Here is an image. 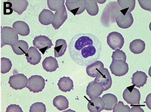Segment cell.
Masks as SVG:
<instances>
[{
  "label": "cell",
  "instance_id": "33",
  "mask_svg": "<svg viewBox=\"0 0 151 112\" xmlns=\"http://www.w3.org/2000/svg\"><path fill=\"white\" fill-rule=\"evenodd\" d=\"M47 111L45 104L42 102H36L30 108V112H45Z\"/></svg>",
  "mask_w": 151,
  "mask_h": 112
},
{
  "label": "cell",
  "instance_id": "1",
  "mask_svg": "<svg viewBox=\"0 0 151 112\" xmlns=\"http://www.w3.org/2000/svg\"><path fill=\"white\" fill-rule=\"evenodd\" d=\"M69 51L73 61L80 66H87L99 59L101 42L93 34H77L70 40Z\"/></svg>",
  "mask_w": 151,
  "mask_h": 112
},
{
  "label": "cell",
  "instance_id": "39",
  "mask_svg": "<svg viewBox=\"0 0 151 112\" xmlns=\"http://www.w3.org/2000/svg\"><path fill=\"white\" fill-rule=\"evenodd\" d=\"M131 112H144L139 105H134L133 107L130 109Z\"/></svg>",
  "mask_w": 151,
  "mask_h": 112
},
{
  "label": "cell",
  "instance_id": "4",
  "mask_svg": "<svg viewBox=\"0 0 151 112\" xmlns=\"http://www.w3.org/2000/svg\"><path fill=\"white\" fill-rule=\"evenodd\" d=\"M122 96L124 100L131 106L139 105L141 94L134 85L125 89Z\"/></svg>",
  "mask_w": 151,
  "mask_h": 112
},
{
  "label": "cell",
  "instance_id": "15",
  "mask_svg": "<svg viewBox=\"0 0 151 112\" xmlns=\"http://www.w3.org/2000/svg\"><path fill=\"white\" fill-rule=\"evenodd\" d=\"M105 104L103 99L96 97L91 99L88 104V109L90 112H100L104 110Z\"/></svg>",
  "mask_w": 151,
  "mask_h": 112
},
{
  "label": "cell",
  "instance_id": "11",
  "mask_svg": "<svg viewBox=\"0 0 151 112\" xmlns=\"http://www.w3.org/2000/svg\"><path fill=\"white\" fill-rule=\"evenodd\" d=\"M94 81L100 83L103 86L104 91L109 89L112 84V81L110 73L106 68H103L101 71L95 77Z\"/></svg>",
  "mask_w": 151,
  "mask_h": 112
},
{
  "label": "cell",
  "instance_id": "19",
  "mask_svg": "<svg viewBox=\"0 0 151 112\" xmlns=\"http://www.w3.org/2000/svg\"><path fill=\"white\" fill-rule=\"evenodd\" d=\"M9 2L12 4L13 10L19 15L26 10L29 5V3L26 0H11Z\"/></svg>",
  "mask_w": 151,
  "mask_h": 112
},
{
  "label": "cell",
  "instance_id": "26",
  "mask_svg": "<svg viewBox=\"0 0 151 112\" xmlns=\"http://www.w3.org/2000/svg\"><path fill=\"white\" fill-rule=\"evenodd\" d=\"M11 47L14 53L17 55L25 54L29 48L27 43L23 40H18Z\"/></svg>",
  "mask_w": 151,
  "mask_h": 112
},
{
  "label": "cell",
  "instance_id": "37",
  "mask_svg": "<svg viewBox=\"0 0 151 112\" xmlns=\"http://www.w3.org/2000/svg\"><path fill=\"white\" fill-rule=\"evenodd\" d=\"M139 3V5L143 9L145 10L150 11L151 9V0H148V1H138Z\"/></svg>",
  "mask_w": 151,
  "mask_h": 112
},
{
  "label": "cell",
  "instance_id": "24",
  "mask_svg": "<svg viewBox=\"0 0 151 112\" xmlns=\"http://www.w3.org/2000/svg\"><path fill=\"white\" fill-rule=\"evenodd\" d=\"M60 90L64 92H70L73 89L74 83L73 80L67 77L60 78L58 83Z\"/></svg>",
  "mask_w": 151,
  "mask_h": 112
},
{
  "label": "cell",
  "instance_id": "32",
  "mask_svg": "<svg viewBox=\"0 0 151 112\" xmlns=\"http://www.w3.org/2000/svg\"><path fill=\"white\" fill-rule=\"evenodd\" d=\"M12 64L10 60L7 58H1V73H8L12 68Z\"/></svg>",
  "mask_w": 151,
  "mask_h": 112
},
{
  "label": "cell",
  "instance_id": "28",
  "mask_svg": "<svg viewBox=\"0 0 151 112\" xmlns=\"http://www.w3.org/2000/svg\"><path fill=\"white\" fill-rule=\"evenodd\" d=\"M67 44L64 39H58L55 42V47L54 48L55 56L56 58L63 56L67 50Z\"/></svg>",
  "mask_w": 151,
  "mask_h": 112
},
{
  "label": "cell",
  "instance_id": "23",
  "mask_svg": "<svg viewBox=\"0 0 151 112\" xmlns=\"http://www.w3.org/2000/svg\"><path fill=\"white\" fill-rule=\"evenodd\" d=\"M117 3L120 7V12L125 14L134 10L136 5L135 0H118Z\"/></svg>",
  "mask_w": 151,
  "mask_h": 112
},
{
  "label": "cell",
  "instance_id": "27",
  "mask_svg": "<svg viewBox=\"0 0 151 112\" xmlns=\"http://www.w3.org/2000/svg\"><path fill=\"white\" fill-rule=\"evenodd\" d=\"M146 44L144 41L141 39L133 40L129 45V49L131 52L135 54H139L143 52L145 50Z\"/></svg>",
  "mask_w": 151,
  "mask_h": 112
},
{
  "label": "cell",
  "instance_id": "16",
  "mask_svg": "<svg viewBox=\"0 0 151 112\" xmlns=\"http://www.w3.org/2000/svg\"><path fill=\"white\" fill-rule=\"evenodd\" d=\"M25 55L28 63H29L30 64L36 65L40 62L41 59V54L35 47H30L29 49L28 50L27 53Z\"/></svg>",
  "mask_w": 151,
  "mask_h": 112
},
{
  "label": "cell",
  "instance_id": "14",
  "mask_svg": "<svg viewBox=\"0 0 151 112\" xmlns=\"http://www.w3.org/2000/svg\"><path fill=\"white\" fill-rule=\"evenodd\" d=\"M67 18L68 13L65 6L64 5L60 10L55 12L52 25L55 30H58L65 22Z\"/></svg>",
  "mask_w": 151,
  "mask_h": 112
},
{
  "label": "cell",
  "instance_id": "12",
  "mask_svg": "<svg viewBox=\"0 0 151 112\" xmlns=\"http://www.w3.org/2000/svg\"><path fill=\"white\" fill-rule=\"evenodd\" d=\"M103 92V86L95 81L90 82L86 89V94L90 99L99 97Z\"/></svg>",
  "mask_w": 151,
  "mask_h": 112
},
{
  "label": "cell",
  "instance_id": "35",
  "mask_svg": "<svg viewBox=\"0 0 151 112\" xmlns=\"http://www.w3.org/2000/svg\"><path fill=\"white\" fill-rule=\"evenodd\" d=\"M112 58L113 60H121L124 62H125L127 60V56L125 53L124 52V51L120 50H116L112 53Z\"/></svg>",
  "mask_w": 151,
  "mask_h": 112
},
{
  "label": "cell",
  "instance_id": "8",
  "mask_svg": "<svg viewBox=\"0 0 151 112\" xmlns=\"http://www.w3.org/2000/svg\"><path fill=\"white\" fill-rule=\"evenodd\" d=\"M65 5L68 10L74 15H78L82 14L86 9L85 0H67Z\"/></svg>",
  "mask_w": 151,
  "mask_h": 112
},
{
  "label": "cell",
  "instance_id": "30",
  "mask_svg": "<svg viewBox=\"0 0 151 112\" xmlns=\"http://www.w3.org/2000/svg\"><path fill=\"white\" fill-rule=\"evenodd\" d=\"M86 9L88 13L92 16H95L98 14L99 8L98 4L95 0L86 1Z\"/></svg>",
  "mask_w": 151,
  "mask_h": 112
},
{
  "label": "cell",
  "instance_id": "22",
  "mask_svg": "<svg viewBox=\"0 0 151 112\" xmlns=\"http://www.w3.org/2000/svg\"><path fill=\"white\" fill-rule=\"evenodd\" d=\"M55 15L47 9H44L39 15V21L42 25L47 26L52 24L54 20Z\"/></svg>",
  "mask_w": 151,
  "mask_h": 112
},
{
  "label": "cell",
  "instance_id": "10",
  "mask_svg": "<svg viewBox=\"0 0 151 112\" xmlns=\"http://www.w3.org/2000/svg\"><path fill=\"white\" fill-rule=\"evenodd\" d=\"M33 44L35 48L39 50L43 54H45L46 51L53 46L52 40L45 36H37L35 37L33 41Z\"/></svg>",
  "mask_w": 151,
  "mask_h": 112
},
{
  "label": "cell",
  "instance_id": "20",
  "mask_svg": "<svg viewBox=\"0 0 151 112\" xmlns=\"http://www.w3.org/2000/svg\"><path fill=\"white\" fill-rule=\"evenodd\" d=\"M13 28L21 36H27L30 33L29 26L22 21H18L14 22L13 24Z\"/></svg>",
  "mask_w": 151,
  "mask_h": 112
},
{
  "label": "cell",
  "instance_id": "21",
  "mask_svg": "<svg viewBox=\"0 0 151 112\" xmlns=\"http://www.w3.org/2000/svg\"><path fill=\"white\" fill-rule=\"evenodd\" d=\"M42 66L46 71L52 72L56 71L58 68V64L55 58L50 56L45 58L42 62Z\"/></svg>",
  "mask_w": 151,
  "mask_h": 112
},
{
  "label": "cell",
  "instance_id": "36",
  "mask_svg": "<svg viewBox=\"0 0 151 112\" xmlns=\"http://www.w3.org/2000/svg\"><path fill=\"white\" fill-rule=\"evenodd\" d=\"M13 9L11 3L5 2L4 3V14L10 15L13 13Z\"/></svg>",
  "mask_w": 151,
  "mask_h": 112
},
{
  "label": "cell",
  "instance_id": "6",
  "mask_svg": "<svg viewBox=\"0 0 151 112\" xmlns=\"http://www.w3.org/2000/svg\"><path fill=\"white\" fill-rule=\"evenodd\" d=\"M108 46L113 50H120L124 44V39L122 35L117 32H112L108 34L107 38Z\"/></svg>",
  "mask_w": 151,
  "mask_h": 112
},
{
  "label": "cell",
  "instance_id": "2",
  "mask_svg": "<svg viewBox=\"0 0 151 112\" xmlns=\"http://www.w3.org/2000/svg\"><path fill=\"white\" fill-rule=\"evenodd\" d=\"M120 13V7L116 1L109 2L103 10L101 22L104 26L107 27L115 22L116 17Z\"/></svg>",
  "mask_w": 151,
  "mask_h": 112
},
{
  "label": "cell",
  "instance_id": "25",
  "mask_svg": "<svg viewBox=\"0 0 151 112\" xmlns=\"http://www.w3.org/2000/svg\"><path fill=\"white\" fill-rule=\"evenodd\" d=\"M105 104L104 110L107 111L112 110L118 102V99L114 95L112 94H106L102 96Z\"/></svg>",
  "mask_w": 151,
  "mask_h": 112
},
{
  "label": "cell",
  "instance_id": "13",
  "mask_svg": "<svg viewBox=\"0 0 151 112\" xmlns=\"http://www.w3.org/2000/svg\"><path fill=\"white\" fill-rule=\"evenodd\" d=\"M115 22L120 28L127 29L133 24L134 18L131 13L125 14L120 12V14L116 17Z\"/></svg>",
  "mask_w": 151,
  "mask_h": 112
},
{
  "label": "cell",
  "instance_id": "38",
  "mask_svg": "<svg viewBox=\"0 0 151 112\" xmlns=\"http://www.w3.org/2000/svg\"><path fill=\"white\" fill-rule=\"evenodd\" d=\"M22 108L19 105L12 104L7 107L6 112H23Z\"/></svg>",
  "mask_w": 151,
  "mask_h": 112
},
{
  "label": "cell",
  "instance_id": "40",
  "mask_svg": "<svg viewBox=\"0 0 151 112\" xmlns=\"http://www.w3.org/2000/svg\"><path fill=\"white\" fill-rule=\"evenodd\" d=\"M106 2V1L105 0V1H102V2H101V1H96V2L97 3V2H98V3H105V2Z\"/></svg>",
  "mask_w": 151,
  "mask_h": 112
},
{
  "label": "cell",
  "instance_id": "18",
  "mask_svg": "<svg viewBox=\"0 0 151 112\" xmlns=\"http://www.w3.org/2000/svg\"><path fill=\"white\" fill-rule=\"evenodd\" d=\"M147 78L148 76L146 75V73L142 71H137L132 75V84L134 86L141 88L146 84Z\"/></svg>",
  "mask_w": 151,
  "mask_h": 112
},
{
  "label": "cell",
  "instance_id": "3",
  "mask_svg": "<svg viewBox=\"0 0 151 112\" xmlns=\"http://www.w3.org/2000/svg\"><path fill=\"white\" fill-rule=\"evenodd\" d=\"M18 35L13 28L3 27L1 29V47L6 45H12L18 41Z\"/></svg>",
  "mask_w": 151,
  "mask_h": 112
},
{
  "label": "cell",
  "instance_id": "29",
  "mask_svg": "<svg viewBox=\"0 0 151 112\" xmlns=\"http://www.w3.org/2000/svg\"><path fill=\"white\" fill-rule=\"evenodd\" d=\"M53 104L60 111H64L69 108V101L64 96L59 95L55 97L53 99Z\"/></svg>",
  "mask_w": 151,
  "mask_h": 112
},
{
  "label": "cell",
  "instance_id": "5",
  "mask_svg": "<svg viewBox=\"0 0 151 112\" xmlns=\"http://www.w3.org/2000/svg\"><path fill=\"white\" fill-rule=\"evenodd\" d=\"M45 80L42 77L39 75H33L28 79L27 88L33 93H39L44 89L45 87Z\"/></svg>",
  "mask_w": 151,
  "mask_h": 112
},
{
  "label": "cell",
  "instance_id": "34",
  "mask_svg": "<svg viewBox=\"0 0 151 112\" xmlns=\"http://www.w3.org/2000/svg\"><path fill=\"white\" fill-rule=\"evenodd\" d=\"M113 112H129L130 108L128 105H124L122 101H119L113 109Z\"/></svg>",
  "mask_w": 151,
  "mask_h": 112
},
{
  "label": "cell",
  "instance_id": "31",
  "mask_svg": "<svg viewBox=\"0 0 151 112\" xmlns=\"http://www.w3.org/2000/svg\"><path fill=\"white\" fill-rule=\"evenodd\" d=\"M47 6L50 10L57 11L60 10L64 6V0H48L47 1Z\"/></svg>",
  "mask_w": 151,
  "mask_h": 112
},
{
  "label": "cell",
  "instance_id": "7",
  "mask_svg": "<svg viewBox=\"0 0 151 112\" xmlns=\"http://www.w3.org/2000/svg\"><path fill=\"white\" fill-rule=\"evenodd\" d=\"M110 71L115 76L121 77L126 75L129 71V65L121 60H113L110 66Z\"/></svg>",
  "mask_w": 151,
  "mask_h": 112
},
{
  "label": "cell",
  "instance_id": "9",
  "mask_svg": "<svg viewBox=\"0 0 151 112\" xmlns=\"http://www.w3.org/2000/svg\"><path fill=\"white\" fill-rule=\"evenodd\" d=\"M9 84L15 90H21L27 86L28 79L23 74H16L10 77Z\"/></svg>",
  "mask_w": 151,
  "mask_h": 112
},
{
  "label": "cell",
  "instance_id": "17",
  "mask_svg": "<svg viewBox=\"0 0 151 112\" xmlns=\"http://www.w3.org/2000/svg\"><path fill=\"white\" fill-rule=\"evenodd\" d=\"M103 68V63L100 61H97L87 66L86 73L89 76L95 78L101 71Z\"/></svg>",
  "mask_w": 151,
  "mask_h": 112
}]
</instances>
